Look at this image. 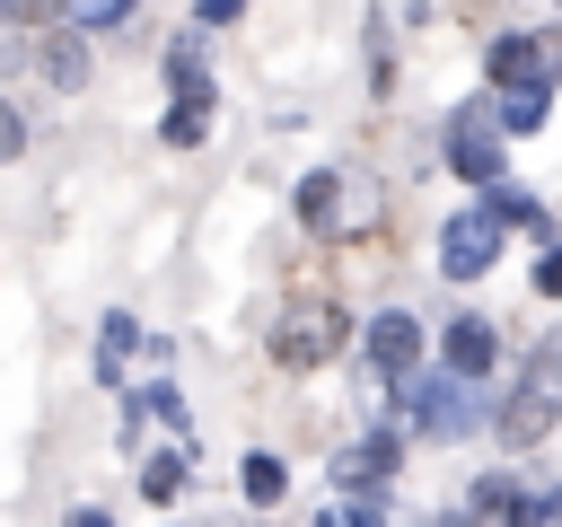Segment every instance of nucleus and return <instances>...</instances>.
<instances>
[{
    "label": "nucleus",
    "mask_w": 562,
    "mask_h": 527,
    "mask_svg": "<svg viewBox=\"0 0 562 527\" xmlns=\"http://www.w3.org/2000/svg\"><path fill=\"white\" fill-rule=\"evenodd\" d=\"M501 246H509V228H501L483 202H465V211H448V228H439V272H448V281H483V272H501Z\"/></svg>",
    "instance_id": "6"
},
{
    "label": "nucleus",
    "mask_w": 562,
    "mask_h": 527,
    "mask_svg": "<svg viewBox=\"0 0 562 527\" xmlns=\"http://www.w3.org/2000/svg\"><path fill=\"white\" fill-rule=\"evenodd\" d=\"M465 527H536V483H518V474H474V483H465Z\"/></svg>",
    "instance_id": "9"
},
{
    "label": "nucleus",
    "mask_w": 562,
    "mask_h": 527,
    "mask_svg": "<svg viewBox=\"0 0 562 527\" xmlns=\"http://www.w3.org/2000/svg\"><path fill=\"white\" fill-rule=\"evenodd\" d=\"M360 369H369V386H386V395H404L422 369H439L422 316H413V307H378V316L360 325Z\"/></svg>",
    "instance_id": "3"
},
{
    "label": "nucleus",
    "mask_w": 562,
    "mask_h": 527,
    "mask_svg": "<svg viewBox=\"0 0 562 527\" xmlns=\"http://www.w3.org/2000/svg\"><path fill=\"white\" fill-rule=\"evenodd\" d=\"M527 281H536V299H562V246H536Z\"/></svg>",
    "instance_id": "22"
},
{
    "label": "nucleus",
    "mask_w": 562,
    "mask_h": 527,
    "mask_svg": "<svg viewBox=\"0 0 562 527\" xmlns=\"http://www.w3.org/2000/svg\"><path fill=\"white\" fill-rule=\"evenodd\" d=\"M334 527H386V501H334Z\"/></svg>",
    "instance_id": "25"
},
{
    "label": "nucleus",
    "mask_w": 562,
    "mask_h": 527,
    "mask_svg": "<svg viewBox=\"0 0 562 527\" xmlns=\"http://www.w3.org/2000/svg\"><path fill=\"white\" fill-rule=\"evenodd\" d=\"M70 527H114V509H97V501H88V509H70Z\"/></svg>",
    "instance_id": "27"
},
{
    "label": "nucleus",
    "mask_w": 562,
    "mask_h": 527,
    "mask_svg": "<svg viewBox=\"0 0 562 527\" xmlns=\"http://www.w3.org/2000/svg\"><path fill=\"white\" fill-rule=\"evenodd\" d=\"M140 343H149V334H140V316H132V307H105V316H97V378H105V386H123V369H132V351H140Z\"/></svg>",
    "instance_id": "15"
},
{
    "label": "nucleus",
    "mask_w": 562,
    "mask_h": 527,
    "mask_svg": "<svg viewBox=\"0 0 562 527\" xmlns=\"http://www.w3.org/2000/svg\"><path fill=\"white\" fill-rule=\"evenodd\" d=\"M553 422H562V334H553V343H536V351L518 360V378L501 386L492 439H501V448H536Z\"/></svg>",
    "instance_id": "2"
},
{
    "label": "nucleus",
    "mask_w": 562,
    "mask_h": 527,
    "mask_svg": "<svg viewBox=\"0 0 562 527\" xmlns=\"http://www.w3.org/2000/svg\"><path fill=\"white\" fill-rule=\"evenodd\" d=\"M448 167H457L474 193L509 184V176H501V132H474V123H457V132H448Z\"/></svg>",
    "instance_id": "12"
},
{
    "label": "nucleus",
    "mask_w": 562,
    "mask_h": 527,
    "mask_svg": "<svg viewBox=\"0 0 562 527\" xmlns=\"http://www.w3.org/2000/svg\"><path fill=\"white\" fill-rule=\"evenodd\" d=\"M395 474H404V422H369V430L334 457V492H342V501H386Z\"/></svg>",
    "instance_id": "5"
},
{
    "label": "nucleus",
    "mask_w": 562,
    "mask_h": 527,
    "mask_svg": "<svg viewBox=\"0 0 562 527\" xmlns=\"http://www.w3.org/2000/svg\"><path fill=\"white\" fill-rule=\"evenodd\" d=\"M553 114V88H527V97H501L492 105V123H501V141H518V132H536Z\"/></svg>",
    "instance_id": "17"
},
{
    "label": "nucleus",
    "mask_w": 562,
    "mask_h": 527,
    "mask_svg": "<svg viewBox=\"0 0 562 527\" xmlns=\"http://www.w3.org/2000/svg\"><path fill=\"white\" fill-rule=\"evenodd\" d=\"M439 369L465 378V386H483V378L501 369V325H492V316H448V325H439Z\"/></svg>",
    "instance_id": "7"
},
{
    "label": "nucleus",
    "mask_w": 562,
    "mask_h": 527,
    "mask_svg": "<svg viewBox=\"0 0 562 527\" xmlns=\"http://www.w3.org/2000/svg\"><path fill=\"white\" fill-rule=\"evenodd\" d=\"M237 492H246L255 509H272V501L290 492V466H281L272 448H246V457H237Z\"/></svg>",
    "instance_id": "16"
},
{
    "label": "nucleus",
    "mask_w": 562,
    "mask_h": 527,
    "mask_svg": "<svg viewBox=\"0 0 562 527\" xmlns=\"http://www.w3.org/2000/svg\"><path fill=\"white\" fill-rule=\"evenodd\" d=\"M184 18H193V35H211V26H237V18H246V9H237V0H193V9H184Z\"/></svg>",
    "instance_id": "23"
},
{
    "label": "nucleus",
    "mask_w": 562,
    "mask_h": 527,
    "mask_svg": "<svg viewBox=\"0 0 562 527\" xmlns=\"http://www.w3.org/2000/svg\"><path fill=\"white\" fill-rule=\"evenodd\" d=\"M342 193H351L342 167H307V176L290 184V220H299V228H342Z\"/></svg>",
    "instance_id": "11"
},
{
    "label": "nucleus",
    "mask_w": 562,
    "mask_h": 527,
    "mask_svg": "<svg viewBox=\"0 0 562 527\" xmlns=\"http://www.w3.org/2000/svg\"><path fill=\"white\" fill-rule=\"evenodd\" d=\"M132 413H140V422H167V430H193V413H184V395H176L167 378H149V386H132Z\"/></svg>",
    "instance_id": "19"
},
{
    "label": "nucleus",
    "mask_w": 562,
    "mask_h": 527,
    "mask_svg": "<svg viewBox=\"0 0 562 527\" xmlns=\"http://www.w3.org/2000/svg\"><path fill=\"white\" fill-rule=\"evenodd\" d=\"M492 395L483 386H465V378H448V369H422L404 395H395V422H404V439H422V448H457V439H483L492 430Z\"/></svg>",
    "instance_id": "1"
},
{
    "label": "nucleus",
    "mask_w": 562,
    "mask_h": 527,
    "mask_svg": "<svg viewBox=\"0 0 562 527\" xmlns=\"http://www.w3.org/2000/svg\"><path fill=\"white\" fill-rule=\"evenodd\" d=\"M176 492H184V457H176V448H149V457H140V501L167 509Z\"/></svg>",
    "instance_id": "20"
},
{
    "label": "nucleus",
    "mask_w": 562,
    "mask_h": 527,
    "mask_svg": "<svg viewBox=\"0 0 562 527\" xmlns=\"http://www.w3.org/2000/svg\"><path fill=\"white\" fill-rule=\"evenodd\" d=\"M211 114H220V105H167V114H158V141H167V149H202V141H211Z\"/></svg>",
    "instance_id": "18"
},
{
    "label": "nucleus",
    "mask_w": 562,
    "mask_h": 527,
    "mask_svg": "<svg viewBox=\"0 0 562 527\" xmlns=\"http://www.w3.org/2000/svg\"><path fill=\"white\" fill-rule=\"evenodd\" d=\"M536 527H562V483H536Z\"/></svg>",
    "instance_id": "26"
},
{
    "label": "nucleus",
    "mask_w": 562,
    "mask_h": 527,
    "mask_svg": "<svg viewBox=\"0 0 562 527\" xmlns=\"http://www.w3.org/2000/svg\"><path fill=\"white\" fill-rule=\"evenodd\" d=\"M132 18H140V9H123V0H79L61 26H79V35H114V26H132Z\"/></svg>",
    "instance_id": "21"
},
{
    "label": "nucleus",
    "mask_w": 562,
    "mask_h": 527,
    "mask_svg": "<svg viewBox=\"0 0 562 527\" xmlns=\"http://www.w3.org/2000/svg\"><path fill=\"white\" fill-rule=\"evenodd\" d=\"M0 158H26V114L0 97Z\"/></svg>",
    "instance_id": "24"
},
{
    "label": "nucleus",
    "mask_w": 562,
    "mask_h": 527,
    "mask_svg": "<svg viewBox=\"0 0 562 527\" xmlns=\"http://www.w3.org/2000/svg\"><path fill=\"white\" fill-rule=\"evenodd\" d=\"M158 61H167V105H220V79H211V53H202V35H176Z\"/></svg>",
    "instance_id": "10"
},
{
    "label": "nucleus",
    "mask_w": 562,
    "mask_h": 527,
    "mask_svg": "<svg viewBox=\"0 0 562 527\" xmlns=\"http://www.w3.org/2000/svg\"><path fill=\"white\" fill-rule=\"evenodd\" d=\"M351 343V325H342V307L334 299H307V307H281V325H272V369H325L334 351Z\"/></svg>",
    "instance_id": "4"
},
{
    "label": "nucleus",
    "mask_w": 562,
    "mask_h": 527,
    "mask_svg": "<svg viewBox=\"0 0 562 527\" xmlns=\"http://www.w3.org/2000/svg\"><path fill=\"white\" fill-rule=\"evenodd\" d=\"M35 61H44V79H53L61 97H70V88H88V70H97V61H88V35H79V26H44Z\"/></svg>",
    "instance_id": "13"
},
{
    "label": "nucleus",
    "mask_w": 562,
    "mask_h": 527,
    "mask_svg": "<svg viewBox=\"0 0 562 527\" xmlns=\"http://www.w3.org/2000/svg\"><path fill=\"white\" fill-rule=\"evenodd\" d=\"M474 202H483V211H492L501 228H527V237H544V246H562V228H553V211H544V202H536L527 184H492V193H474Z\"/></svg>",
    "instance_id": "14"
},
{
    "label": "nucleus",
    "mask_w": 562,
    "mask_h": 527,
    "mask_svg": "<svg viewBox=\"0 0 562 527\" xmlns=\"http://www.w3.org/2000/svg\"><path fill=\"white\" fill-rule=\"evenodd\" d=\"M483 79H492L501 97L553 88V53H544V35H492V53H483Z\"/></svg>",
    "instance_id": "8"
},
{
    "label": "nucleus",
    "mask_w": 562,
    "mask_h": 527,
    "mask_svg": "<svg viewBox=\"0 0 562 527\" xmlns=\"http://www.w3.org/2000/svg\"><path fill=\"white\" fill-rule=\"evenodd\" d=\"M544 53H553V88H562V26H553V35H544Z\"/></svg>",
    "instance_id": "28"
}]
</instances>
